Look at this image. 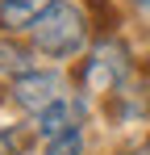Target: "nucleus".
Returning a JSON list of instances; mask_svg holds the SVG:
<instances>
[{"label": "nucleus", "mask_w": 150, "mask_h": 155, "mask_svg": "<svg viewBox=\"0 0 150 155\" xmlns=\"http://www.w3.org/2000/svg\"><path fill=\"white\" fill-rule=\"evenodd\" d=\"M83 126V101L79 97H63V101H54L46 113H38L33 117V130L42 134V138H58V134H71V130Z\"/></svg>", "instance_id": "4"}, {"label": "nucleus", "mask_w": 150, "mask_h": 155, "mask_svg": "<svg viewBox=\"0 0 150 155\" xmlns=\"http://www.w3.org/2000/svg\"><path fill=\"white\" fill-rule=\"evenodd\" d=\"M33 51L50 54V59H71L88 46V34H92V21H88V13L79 8V4H67V0H58L50 13H42L38 21H33Z\"/></svg>", "instance_id": "1"}, {"label": "nucleus", "mask_w": 150, "mask_h": 155, "mask_svg": "<svg viewBox=\"0 0 150 155\" xmlns=\"http://www.w3.org/2000/svg\"><path fill=\"white\" fill-rule=\"evenodd\" d=\"M42 155H83V130H71V134L46 138V151H42Z\"/></svg>", "instance_id": "7"}, {"label": "nucleus", "mask_w": 150, "mask_h": 155, "mask_svg": "<svg viewBox=\"0 0 150 155\" xmlns=\"http://www.w3.org/2000/svg\"><path fill=\"white\" fill-rule=\"evenodd\" d=\"M88 13L96 17V29H100V34L117 29V8H113L108 0H88Z\"/></svg>", "instance_id": "8"}, {"label": "nucleus", "mask_w": 150, "mask_h": 155, "mask_svg": "<svg viewBox=\"0 0 150 155\" xmlns=\"http://www.w3.org/2000/svg\"><path fill=\"white\" fill-rule=\"evenodd\" d=\"M63 88H67V84H63L58 71L33 67V71H25V76L13 80V88H8V92H13V101L21 105L25 113H33V117H38V113H46L54 101H63V97H67Z\"/></svg>", "instance_id": "3"}, {"label": "nucleus", "mask_w": 150, "mask_h": 155, "mask_svg": "<svg viewBox=\"0 0 150 155\" xmlns=\"http://www.w3.org/2000/svg\"><path fill=\"white\" fill-rule=\"evenodd\" d=\"M129 80V46L117 38H100V46L83 63V88L96 97H113Z\"/></svg>", "instance_id": "2"}, {"label": "nucleus", "mask_w": 150, "mask_h": 155, "mask_svg": "<svg viewBox=\"0 0 150 155\" xmlns=\"http://www.w3.org/2000/svg\"><path fill=\"white\" fill-rule=\"evenodd\" d=\"M58 0H0V25L4 29H33V21L50 13Z\"/></svg>", "instance_id": "5"}, {"label": "nucleus", "mask_w": 150, "mask_h": 155, "mask_svg": "<svg viewBox=\"0 0 150 155\" xmlns=\"http://www.w3.org/2000/svg\"><path fill=\"white\" fill-rule=\"evenodd\" d=\"M25 71H33V59H29V51L25 46H17V42H8V38H0V76H25Z\"/></svg>", "instance_id": "6"}, {"label": "nucleus", "mask_w": 150, "mask_h": 155, "mask_svg": "<svg viewBox=\"0 0 150 155\" xmlns=\"http://www.w3.org/2000/svg\"><path fill=\"white\" fill-rule=\"evenodd\" d=\"M133 4H138V8H146V13H150V0H133Z\"/></svg>", "instance_id": "9"}]
</instances>
